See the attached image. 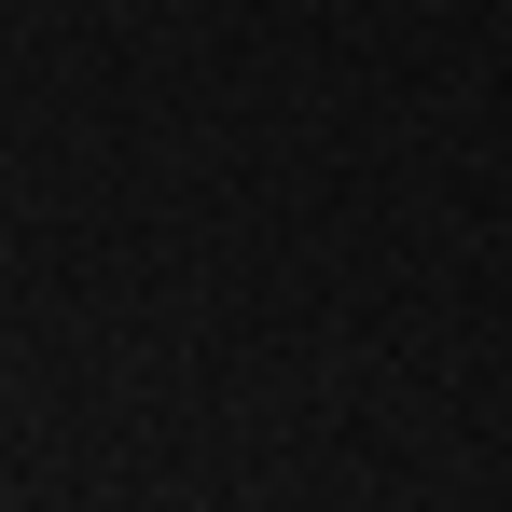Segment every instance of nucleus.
I'll list each match as a JSON object with an SVG mask.
<instances>
[]
</instances>
